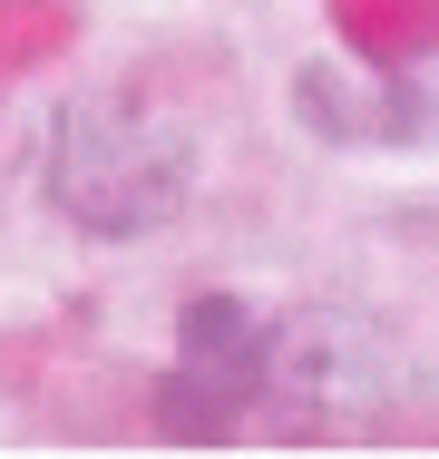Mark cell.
<instances>
[{
	"label": "cell",
	"instance_id": "6da1fadb",
	"mask_svg": "<svg viewBox=\"0 0 439 459\" xmlns=\"http://www.w3.org/2000/svg\"><path fill=\"white\" fill-rule=\"evenodd\" d=\"M49 195L79 225H98V235H137V225L176 215V195H185V137H167L157 117H137L127 98H88L59 127Z\"/></svg>",
	"mask_w": 439,
	"mask_h": 459
}]
</instances>
